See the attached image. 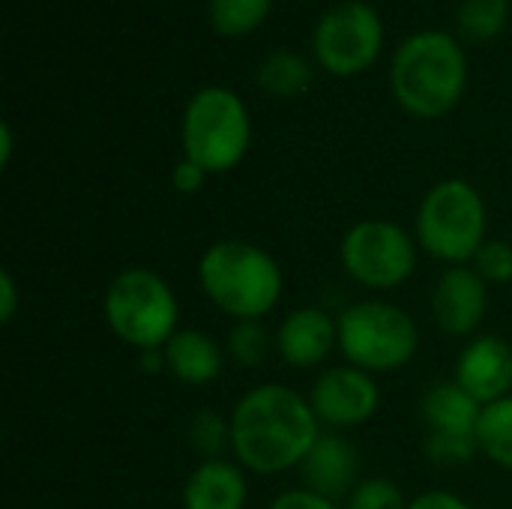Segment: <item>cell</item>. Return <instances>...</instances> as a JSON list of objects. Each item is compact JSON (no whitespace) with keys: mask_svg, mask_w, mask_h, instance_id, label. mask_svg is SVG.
Segmentation results:
<instances>
[{"mask_svg":"<svg viewBox=\"0 0 512 509\" xmlns=\"http://www.w3.org/2000/svg\"><path fill=\"white\" fill-rule=\"evenodd\" d=\"M414 237L420 252L444 267L471 264L489 240L486 198L471 180H438L417 204Z\"/></svg>","mask_w":512,"mask_h":509,"instance_id":"5b68a950","label":"cell"},{"mask_svg":"<svg viewBox=\"0 0 512 509\" xmlns=\"http://www.w3.org/2000/svg\"><path fill=\"white\" fill-rule=\"evenodd\" d=\"M300 486L345 504L354 486L363 480V456L345 432H321L303 465L297 468Z\"/></svg>","mask_w":512,"mask_h":509,"instance_id":"5bb4252c","label":"cell"},{"mask_svg":"<svg viewBox=\"0 0 512 509\" xmlns=\"http://www.w3.org/2000/svg\"><path fill=\"white\" fill-rule=\"evenodd\" d=\"M249 474L234 459L198 462L180 492L183 509H246Z\"/></svg>","mask_w":512,"mask_h":509,"instance_id":"2e32d148","label":"cell"},{"mask_svg":"<svg viewBox=\"0 0 512 509\" xmlns=\"http://www.w3.org/2000/svg\"><path fill=\"white\" fill-rule=\"evenodd\" d=\"M228 420L231 459L258 477L297 471L324 432L309 396L279 381L246 390L228 411Z\"/></svg>","mask_w":512,"mask_h":509,"instance_id":"6da1fadb","label":"cell"},{"mask_svg":"<svg viewBox=\"0 0 512 509\" xmlns=\"http://www.w3.org/2000/svg\"><path fill=\"white\" fill-rule=\"evenodd\" d=\"M408 509H477L471 501H465L462 495L456 492H447V489H429V492H420L417 498H411Z\"/></svg>","mask_w":512,"mask_h":509,"instance_id":"f1b7e54d","label":"cell"},{"mask_svg":"<svg viewBox=\"0 0 512 509\" xmlns=\"http://www.w3.org/2000/svg\"><path fill=\"white\" fill-rule=\"evenodd\" d=\"M195 276L207 303L231 321H264L285 294L282 264L264 246L240 237L210 243Z\"/></svg>","mask_w":512,"mask_h":509,"instance_id":"7a4b0ae2","label":"cell"},{"mask_svg":"<svg viewBox=\"0 0 512 509\" xmlns=\"http://www.w3.org/2000/svg\"><path fill=\"white\" fill-rule=\"evenodd\" d=\"M471 267L483 276V282L492 285H512V243L501 237H489Z\"/></svg>","mask_w":512,"mask_h":509,"instance_id":"484cf974","label":"cell"},{"mask_svg":"<svg viewBox=\"0 0 512 509\" xmlns=\"http://www.w3.org/2000/svg\"><path fill=\"white\" fill-rule=\"evenodd\" d=\"M273 9V0H210V27L225 39H240L255 33Z\"/></svg>","mask_w":512,"mask_h":509,"instance_id":"7402d4cb","label":"cell"},{"mask_svg":"<svg viewBox=\"0 0 512 509\" xmlns=\"http://www.w3.org/2000/svg\"><path fill=\"white\" fill-rule=\"evenodd\" d=\"M411 498H405L402 486L390 477H363L354 492L345 498V509H408Z\"/></svg>","mask_w":512,"mask_h":509,"instance_id":"d4e9b609","label":"cell"},{"mask_svg":"<svg viewBox=\"0 0 512 509\" xmlns=\"http://www.w3.org/2000/svg\"><path fill=\"white\" fill-rule=\"evenodd\" d=\"M255 81L264 93L276 99H297L315 84V66L300 51H273L258 63Z\"/></svg>","mask_w":512,"mask_h":509,"instance_id":"ac0fdd59","label":"cell"},{"mask_svg":"<svg viewBox=\"0 0 512 509\" xmlns=\"http://www.w3.org/2000/svg\"><path fill=\"white\" fill-rule=\"evenodd\" d=\"M165 354V375H171L183 387H207L222 378L228 366L225 345L198 327H180L168 345L162 348Z\"/></svg>","mask_w":512,"mask_h":509,"instance_id":"9a60e30c","label":"cell"},{"mask_svg":"<svg viewBox=\"0 0 512 509\" xmlns=\"http://www.w3.org/2000/svg\"><path fill=\"white\" fill-rule=\"evenodd\" d=\"M12 162V126L3 123L0 126V165L6 168Z\"/></svg>","mask_w":512,"mask_h":509,"instance_id":"4dcf8cb0","label":"cell"},{"mask_svg":"<svg viewBox=\"0 0 512 509\" xmlns=\"http://www.w3.org/2000/svg\"><path fill=\"white\" fill-rule=\"evenodd\" d=\"M309 405L318 417V423L327 432H351L375 420L381 411V387L378 378L351 366L336 363L315 375L309 387Z\"/></svg>","mask_w":512,"mask_h":509,"instance_id":"30bf717a","label":"cell"},{"mask_svg":"<svg viewBox=\"0 0 512 509\" xmlns=\"http://www.w3.org/2000/svg\"><path fill=\"white\" fill-rule=\"evenodd\" d=\"M435 327L450 339H474L489 315V285L471 267H444L429 297Z\"/></svg>","mask_w":512,"mask_h":509,"instance_id":"8fae6325","label":"cell"},{"mask_svg":"<svg viewBox=\"0 0 512 509\" xmlns=\"http://www.w3.org/2000/svg\"><path fill=\"white\" fill-rule=\"evenodd\" d=\"M186 444L198 453V459H231V420L228 414H216L213 408H201L186 423Z\"/></svg>","mask_w":512,"mask_h":509,"instance_id":"603a6c76","label":"cell"},{"mask_svg":"<svg viewBox=\"0 0 512 509\" xmlns=\"http://www.w3.org/2000/svg\"><path fill=\"white\" fill-rule=\"evenodd\" d=\"M423 453L435 468H465L480 456L477 438L474 435H438V432H426L423 441Z\"/></svg>","mask_w":512,"mask_h":509,"instance_id":"cb8c5ba5","label":"cell"},{"mask_svg":"<svg viewBox=\"0 0 512 509\" xmlns=\"http://www.w3.org/2000/svg\"><path fill=\"white\" fill-rule=\"evenodd\" d=\"M510 21V0H462L456 6V33L465 42H495Z\"/></svg>","mask_w":512,"mask_h":509,"instance_id":"44dd1931","label":"cell"},{"mask_svg":"<svg viewBox=\"0 0 512 509\" xmlns=\"http://www.w3.org/2000/svg\"><path fill=\"white\" fill-rule=\"evenodd\" d=\"M102 315L117 342L144 354L162 351L180 330V300L174 285L153 267H123L102 294Z\"/></svg>","mask_w":512,"mask_h":509,"instance_id":"277c9868","label":"cell"},{"mask_svg":"<svg viewBox=\"0 0 512 509\" xmlns=\"http://www.w3.org/2000/svg\"><path fill=\"white\" fill-rule=\"evenodd\" d=\"M267 509H345L339 501H330L306 486H291V489H282L279 495L270 498Z\"/></svg>","mask_w":512,"mask_h":509,"instance_id":"4316f807","label":"cell"},{"mask_svg":"<svg viewBox=\"0 0 512 509\" xmlns=\"http://www.w3.org/2000/svg\"><path fill=\"white\" fill-rule=\"evenodd\" d=\"M252 144V117L231 87H201L189 96L180 117L183 156L198 162L210 177L234 171Z\"/></svg>","mask_w":512,"mask_h":509,"instance_id":"52a82bcc","label":"cell"},{"mask_svg":"<svg viewBox=\"0 0 512 509\" xmlns=\"http://www.w3.org/2000/svg\"><path fill=\"white\" fill-rule=\"evenodd\" d=\"M474 438L486 462L512 474V396L483 405Z\"/></svg>","mask_w":512,"mask_h":509,"instance_id":"d6986e66","label":"cell"},{"mask_svg":"<svg viewBox=\"0 0 512 509\" xmlns=\"http://www.w3.org/2000/svg\"><path fill=\"white\" fill-rule=\"evenodd\" d=\"M483 405L462 390L453 378L435 381L420 396V420L426 432L438 435H474Z\"/></svg>","mask_w":512,"mask_h":509,"instance_id":"e0dca14e","label":"cell"},{"mask_svg":"<svg viewBox=\"0 0 512 509\" xmlns=\"http://www.w3.org/2000/svg\"><path fill=\"white\" fill-rule=\"evenodd\" d=\"M273 333L279 363L297 372H321L339 351V318L321 306H294Z\"/></svg>","mask_w":512,"mask_h":509,"instance_id":"7c38bea8","label":"cell"},{"mask_svg":"<svg viewBox=\"0 0 512 509\" xmlns=\"http://www.w3.org/2000/svg\"><path fill=\"white\" fill-rule=\"evenodd\" d=\"M225 354L237 369H261L270 357H276V333L264 321H231Z\"/></svg>","mask_w":512,"mask_h":509,"instance_id":"ffe728a7","label":"cell"},{"mask_svg":"<svg viewBox=\"0 0 512 509\" xmlns=\"http://www.w3.org/2000/svg\"><path fill=\"white\" fill-rule=\"evenodd\" d=\"M21 309V291L12 270H0V324H12Z\"/></svg>","mask_w":512,"mask_h":509,"instance_id":"f546056e","label":"cell"},{"mask_svg":"<svg viewBox=\"0 0 512 509\" xmlns=\"http://www.w3.org/2000/svg\"><path fill=\"white\" fill-rule=\"evenodd\" d=\"M339 264L345 276L381 297L408 285L420 264V246L414 231L396 219H360L354 222L339 243Z\"/></svg>","mask_w":512,"mask_h":509,"instance_id":"ba28073f","label":"cell"},{"mask_svg":"<svg viewBox=\"0 0 512 509\" xmlns=\"http://www.w3.org/2000/svg\"><path fill=\"white\" fill-rule=\"evenodd\" d=\"M384 48V21L381 12L366 0L336 3L321 15L312 33L315 63L336 75L354 78L372 69Z\"/></svg>","mask_w":512,"mask_h":509,"instance_id":"9c48e42d","label":"cell"},{"mask_svg":"<svg viewBox=\"0 0 512 509\" xmlns=\"http://www.w3.org/2000/svg\"><path fill=\"white\" fill-rule=\"evenodd\" d=\"M453 381L480 405L512 396V345L495 333L468 339L453 363Z\"/></svg>","mask_w":512,"mask_h":509,"instance_id":"4fadbf2b","label":"cell"},{"mask_svg":"<svg viewBox=\"0 0 512 509\" xmlns=\"http://www.w3.org/2000/svg\"><path fill=\"white\" fill-rule=\"evenodd\" d=\"M393 99L408 117L441 120L465 96L468 57L462 42L447 30H417L393 54Z\"/></svg>","mask_w":512,"mask_h":509,"instance_id":"3957f363","label":"cell"},{"mask_svg":"<svg viewBox=\"0 0 512 509\" xmlns=\"http://www.w3.org/2000/svg\"><path fill=\"white\" fill-rule=\"evenodd\" d=\"M336 318L342 360L375 378L408 369L420 354V324L387 297L354 300Z\"/></svg>","mask_w":512,"mask_h":509,"instance_id":"8992f818","label":"cell"},{"mask_svg":"<svg viewBox=\"0 0 512 509\" xmlns=\"http://www.w3.org/2000/svg\"><path fill=\"white\" fill-rule=\"evenodd\" d=\"M207 171L198 165V162H192V159H186V156H180V162L171 168V186H174V192H180V195H198L204 186H207Z\"/></svg>","mask_w":512,"mask_h":509,"instance_id":"83f0119b","label":"cell"}]
</instances>
